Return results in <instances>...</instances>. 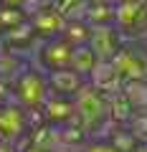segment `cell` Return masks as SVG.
<instances>
[{
	"label": "cell",
	"instance_id": "cell-26",
	"mask_svg": "<svg viewBox=\"0 0 147 152\" xmlns=\"http://www.w3.org/2000/svg\"><path fill=\"white\" fill-rule=\"evenodd\" d=\"M48 5H51V0H26V5H23V13L31 18L33 13L43 10V8H48Z\"/></svg>",
	"mask_w": 147,
	"mask_h": 152
},
{
	"label": "cell",
	"instance_id": "cell-2",
	"mask_svg": "<svg viewBox=\"0 0 147 152\" xmlns=\"http://www.w3.org/2000/svg\"><path fill=\"white\" fill-rule=\"evenodd\" d=\"M13 94H15V104L26 112H41L46 99L51 96L46 76L36 69H23L18 74V79L13 81Z\"/></svg>",
	"mask_w": 147,
	"mask_h": 152
},
{
	"label": "cell",
	"instance_id": "cell-1",
	"mask_svg": "<svg viewBox=\"0 0 147 152\" xmlns=\"http://www.w3.org/2000/svg\"><path fill=\"white\" fill-rule=\"evenodd\" d=\"M71 102H74V119H76V124L86 132V137L109 134V129L114 127V122H109L107 99H104L102 94H97L94 89L84 86Z\"/></svg>",
	"mask_w": 147,
	"mask_h": 152
},
{
	"label": "cell",
	"instance_id": "cell-15",
	"mask_svg": "<svg viewBox=\"0 0 147 152\" xmlns=\"http://www.w3.org/2000/svg\"><path fill=\"white\" fill-rule=\"evenodd\" d=\"M104 99H107L109 122L124 127L127 122H129V117L135 114V112H132V107H129V102L124 99V94H122V91H114V94H109V96H104Z\"/></svg>",
	"mask_w": 147,
	"mask_h": 152
},
{
	"label": "cell",
	"instance_id": "cell-16",
	"mask_svg": "<svg viewBox=\"0 0 147 152\" xmlns=\"http://www.w3.org/2000/svg\"><path fill=\"white\" fill-rule=\"evenodd\" d=\"M122 94L129 102L132 112H147V79L140 81H122Z\"/></svg>",
	"mask_w": 147,
	"mask_h": 152
},
{
	"label": "cell",
	"instance_id": "cell-20",
	"mask_svg": "<svg viewBox=\"0 0 147 152\" xmlns=\"http://www.w3.org/2000/svg\"><path fill=\"white\" fill-rule=\"evenodd\" d=\"M61 38H64L66 43L74 48V46H84L89 41V26L81 20H69L64 28V33H61Z\"/></svg>",
	"mask_w": 147,
	"mask_h": 152
},
{
	"label": "cell",
	"instance_id": "cell-31",
	"mask_svg": "<svg viewBox=\"0 0 147 152\" xmlns=\"http://www.w3.org/2000/svg\"><path fill=\"white\" fill-rule=\"evenodd\" d=\"M28 137V134H26ZM20 152H41V150H36V147H31V145H26V147H20Z\"/></svg>",
	"mask_w": 147,
	"mask_h": 152
},
{
	"label": "cell",
	"instance_id": "cell-28",
	"mask_svg": "<svg viewBox=\"0 0 147 152\" xmlns=\"http://www.w3.org/2000/svg\"><path fill=\"white\" fill-rule=\"evenodd\" d=\"M0 152H18V145H8V142H0Z\"/></svg>",
	"mask_w": 147,
	"mask_h": 152
},
{
	"label": "cell",
	"instance_id": "cell-14",
	"mask_svg": "<svg viewBox=\"0 0 147 152\" xmlns=\"http://www.w3.org/2000/svg\"><path fill=\"white\" fill-rule=\"evenodd\" d=\"M97 64H99V58L94 56V51L89 48L86 43L71 48V66H69V69L74 71V74H79L81 79H86V76L97 69Z\"/></svg>",
	"mask_w": 147,
	"mask_h": 152
},
{
	"label": "cell",
	"instance_id": "cell-8",
	"mask_svg": "<svg viewBox=\"0 0 147 152\" xmlns=\"http://www.w3.org/2000/svg\"><path fill=\"white\" fill-rule=\"evenodd\" d=\"M46 84H48V91L53 94V96L74 99L84 86H86V79H81V76L74 74L71 69H61V71H48V74H46Z\"/></svg>",
	"mask_w": 147,
	"mask_h": 152
},
{
	"label": "cell",
	"instance_id": "cell-4",
	"mask_svg": "<svg viewBox=\"0 0 147 152\" xmlns=\"http://www.w3.org/2000/svg\"><path fill=\"white\" fill-rule=\"evenodd\" d=\"M109 64L117 69L122 81H140V79H147V53L140 48H132V46H122L117 51V56Z\"/></svg>",
	"mask_w": 147,
	"mask_h": 152
},
{
	"label": "cell",
	"instance_id": "cell-33",
	"mask_svg": "<svg viewBox=\"0 0 147 152\" xmlns=\"http://www.w3.org/2000/svg\"><path fill=\"white\" fill-rule=\"evenodd\" d=\"M112 3H117V0H112Z\"/></svg>",
	"mask_w": 147,
	"mask_h": 152
},
{
	"label": "cell",
	"instance_id": "cell-3",
	"mask_svg": "<svg viewBox=\"0 0 147 152\" xmlns=\"http://www.w3.org/2000/svg\"><path fill=\"white\" fill-rule=\"evenodd\" d=\"M112 26L124 38H145L147 36V0H117Z\"/></svg>",
	"mask_w": 147,
	"mask_h": 152
},
{
	"label": "cell",
	"instance_id": "cell-5",
	"mask_svg": "<svg viewBox=\"0 0 147 152\" xmlns=\"http://www.w3.org/2000/svg\"><path fill=\"white\" fill-rule=\"evenodd\" d=\"M86 46L94 51V56L99 61H112L124 43H122V36L117 33L114 26H91Z\"/></svg>",
	"mask_w": 147,
	"mask_h": 152
},
{
	"label": "cell",
	"instance_id": "cell-9",
	"mask_svg": "<svg viewBox=\"0 0 147 152\" xmlns=\"http://www.w3.org/2000/svg\"><path fill=\"white\" fill-rule=\"evenodd\" d=\"M86 86L94 89L97 94H102V96H109V94H114V91L122 89V79H119L117 69L109 61H99L97 69L86 76Z\"/></svg>",
	"mask_w": 147,
	"mask_h": 152
},
{
	"label": "cell",
	"instance_id": "cell-10",
	"mask_svg": "<svg viewBox=\"0 0 147 152\" xmlns=\"http://www.w3.org/2000/svg\"><path fill=\"white\" fill-rule=\"evenodd\" d=\"M41 117H43V124H53V127L76 124V119H74V102L64 99V96H53V94L41 107Z\"/></svg>",
	"mask_w": 147,
	"mask_h": 152
},
{
	"label": "cell",
	"instance_id": "cell-7",
	"mask_svg": "<svg viewBox=\"0 0 147 152\" xmlns=\"http://www.w3.org/2000/svg\"><path fill=\"white\" fill-rule=\"evenodd\" d=\"M38 61L41 66L48 71H61V69H69L71 66V46L66 43L64 38H51L46 43H41L38 48Z\"/></svg>",
	"mask_w": 147,
	"mask_h": 152
},
{
	"label": "cell",
	"instance_id": "cell-22",
	"mask_svg": "<svg viewBox=\"0 0 147 152\" xmlns=\"http://www.w3.org/2000/svg\"><path fill=\"white\" fill-rule=\"evenodd\" d=\"M20 71H23V66H20V61H18L15 53H10V51L0 53V79H5V81H15Z\"/></svg>",
	"mask_w": 147,
	"mask_h": 152
},
{
	"label": "cell",
	"instance_id": "cell-25",
	"mask_svg": "<svg viewBox=\"0 0 147 152\" xmlns=\"http://www.w3.org/2000/svg\"><path fill=\"white\" fill-rule=\"evenodd\" d=\"M81 152H119V150H114V147L109 145V142H104V140H91V142H86L81 147Z\"/></svg>",
	"mask_w": 147,
	"mask_h": 152
},
{
	"label": "cell",
	"instance_id": "cell-27",
	"mask_svg": "<svg viewBox=\"0 0 147 152\" xmlns=\"http://www.w3.org/2000/svg\"><path fill=\"white\" fill-rule=\"evenodd\" d=\"M0 5H5V8H20V10H23L26 0H0Z\"/></svg>",
	"mask_w": 147,
	"mask_h": 152
},
{
	"label": "cell",
	"instance_id": "cell-19",
	"mask_svg": "<svg viewBox=\"0 0 147 152\" xmlns=\"http://www.w3.org/2000/svg\"><path fill=\"white\" fill-rule=\"evenodd\" d=\"M51 8H53L64 20H81L86 0H51Z\"/></svg>",
	"mask_w": 147,
	"mask_h": 152
},
{
	"label": "cell",
	"instance_id": "cell-18",
	"mask_svg": "<svg viewBox=\"0 0 147 152\" xmlns=\"http://www.w3.org/2000/svg\"><path fill=\"white\" fill-rule=\"evenodd\" d=\"M104 142H109V145L114 147V150H119V152H132L137 145H140V142L129 134V129H127V127H119V124H114L112 129H109V134H107Z\"/></svg>",
	"mask_w": 147,
	"mask_h": 152
},
{
	"label": "cell",
	"instance_id": "cell-24",
	"mask_svg": "<svg viewBox=\"0 0 147 152\" xmlns=\"http://www.w3.org/2000/svg\"><path fill=\"white\" fill-rule=\"evenodd\" d=\"M5 104H15V94H13V81L0 79V107Z\"/></svg>",
	"mask_w": 147,
	"mask_h": 152
},
{
	"label": "cell",
	"instance_id": "cell-12",
	"mask_svg": "<svg viewBox=\"0 0 147 152\" xmlns=\"http://www.w3.org/2000/svg\"><path fill=\"white\" fill-rule=\"evenodd\" d=\"M114 20V3L112 0H99V3H86L81 13V23L91 26H112Z\"/></svg>",
	"mask_w": 147,
	"mask_h": 152
},
{
	"label": "cell",
	"instance_id": "cell-23",
	"mask_svg": "<svg viewBox=\"0 0 147 152\" xmlns=\"http://www.w3.org/2000/svg\"><path fill=\"white\" fill-rule=\"evenodd\" d=\"M124 127L137 142H147V112H135Z\"/></svg>",
	"mask_w": 147,
	"mask_h": 152
},
{
	"label": "cell",
	"instance_id": "cell-32",
	"mask_svg": "<svg viewBox=\"0 0 147 152\" xmlns=\"http://www.w3.org/2000/svg\"><path fill=\"white\" fill-rule=\"evenodd\" d=\"M86 3H99V0H86Z\"/></svg>",
	"mask_w": 147,
	"mask_h": 152
},
{
	"label": "cell",
	"instance_id": "cell-17",
	"mask_svg": "<svg viewBox=\"0 0 147 152\" xmlns=\"http://www.w3.org/2000/svg\"><path fill=\"white\" fill-rule=\"evenodd\" d=\"M0 38H3V43H5L8 51H13V48H28L31 43H38V36H36V31L31 28V23H23V26L13 28V31L3 33Z\"/></svg>",
	"mask_w": 147,
	"mask_h": 152
},
{
	"label": "cell",
	"instance_id": "cell-30",
	"mask_svg": "<svg viewBox=\"0 0 147 152\" xmlns=\"http://www.w3.org/2000/svg\"><path fill=\"white\" fill-rule=\"evenodd\" d=\"M132 152H147V142H140V145H137Z\"/></svg>",
	"mask_w": 147,
	"mask_h": 152
},
{
	"label": "cell",
	"instance_id": "cell-29",
	"mask_svg": "<svg viewBox=\"0 0 147 152\" xmlns=\"http://www.w3.org/2000/svg\"><path fill=\"white\" fill-rule=\"evenodd\" d=\"M53 152H81V147H59Z\"/></svg>",
	"mask_w": 147,
	"mask_h": 152
},
{
	"label": "cell",
	"instance_id": "cell-13",
	"mask_svg": "<svg viewBox=\"0 0 147 152\" xmlns=\"http://www.w3.org/2000/svg\"><path fill=\"white\" fill-rule=\"evenodd\" d=\"M28 145L36 147V150H41V152L59 150V147H61V142H59V127H53V124H38L36 129L28 132Z\"/></svg>",
	"mask_w": 147,
	"mask_h": 152
},
{
	"label": "cell",
	"instance_id": "cell-11",
	"mask_svg": "<svg viewBox=\"0 0 147 152\" xmlns=\"http://www.w3.org/2000/svg\"><path fill=\"white\" fill-rule=\"evenodd\" d=\"M28 23H31V28L36 31V36H38V38L51 41V38H59L61 33H64V28H66V23H69V20H64V18L48 5V8H43V10L33 13V15L28 18Z\"/></svg>",
	"mask_w": 147,
	"mask_h": 152
},
{
	"label": "cell",
	"instance_id": "cell-6",
	"mask_svg": "<svg viewBox=\"0 0 147 152\" xmlns=\"http://www.w3.org/2000/svg\"><path fill=\"white\" fill-rule=\"evenodd\" d=\"M28 134V122H26V109L18 104H5L0 107V142L15 145L20 137Z\"/></svg>",
	"mask_w": 147,
	"mask_h": 152
},
{
	"label": "cell",
	"instance_id": "cell-21",
	"mask_svg": "<svg viewBox=\"0 0 147 152\" xmlns=\"http://www.w3.org/2000/svg\"><path fill=\"white\" fill-rule=\"evenodd\" d=\"M23 23H28V15L20 10V8H5L0 5V36L8 31H13V28L23 26Z\"/></svg>",
	"mask_w": 147,
	"mask_h": 152
}]
</instances>
